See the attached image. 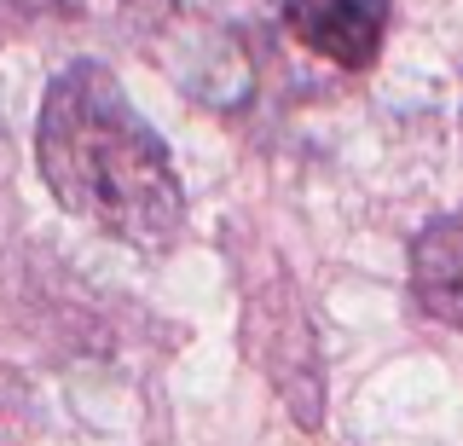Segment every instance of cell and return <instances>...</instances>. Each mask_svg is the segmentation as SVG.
<instances>
[{"instance_id":"6da1fadb","label":"cell","mask_w":463,"mask_h":446,"mask_svg":"<svg viewBox=\"0 0 463 446\" xmlns=\"http://www.w3.org/2000/svg\"><path fill=\"white\" fill-rule=\"evenodd\" d=\"M35 168L58 209L128 250L168 255L185 232L180 168L99 59H76L47 81L35 117Z\"/></svg>"},{"instance_id":"7a4b0ae2","label":"cell","mask_w":463,"mask_h":446,"mask_svg":"<svg viewBox=\"0 0 463 446\" xmlns=\"http://www.w3.org/2000/svg\"><path fill=\"white\" fill-rule=\"evenodd\" d=\"M243 342H250L255 365L267 371V383L279 388L301 429H325V354H318V330L301 308V296L279 279V296L250 290L243 308Z\"/></svg>"},{"instance_id":"3957f363","label":"cell","mask_w":463,"mask_h":446,"mask_svg":"<svg viewBox=\"0 0 463 446\" xmlns=\"http://www.w3.org/2000/svg\"><path fill=\"white\" fill-rule=\"evenodd\" d=\"M388 12L394 0H284L279 18L301 47L336 70H371L388 35Z\"/></svg>"},{"instance_id":"277c9868","label":"cell","mask_w":463,"mask_h":446,"mask_svg":"<svg viewBox=\"0 0 463 446\" xmlns=\"http://www.w3.org/2000/svg\"><path fill=\"white\" fill-rule=\"evenodd\" d=\"M405 279H411V296L429 319L463 330V209L434 214L423 232L411 238Z\"/></svg>"},{"instance_id":"5b68a950","label":"cell","mask_w":463,"mask_h":446,"mask_svg":"<svg viewBox=\"0 0 463 446\" xmlns=\"http://www.w3.org/2000/svg\"><path fill=\"white\" fill-rule=\"evenodd\" d=\"M12 6L29 12V18H52V12H58V18H70V12H76L81 0H12Z\"/></svg>"}]
</instances>
